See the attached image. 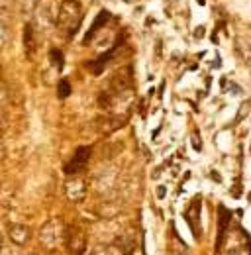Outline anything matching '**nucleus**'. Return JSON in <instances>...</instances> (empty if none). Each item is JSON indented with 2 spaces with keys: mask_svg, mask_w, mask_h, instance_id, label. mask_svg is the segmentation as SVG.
I'll use <instances>...</instances> for the list:
<instances>
[{
  "mask_svg": "<svg viewBox=\"0 0 251 255\" xmlns=\"http://www.w3.org/2000/svg\"><path fill=\"white\" fill-rule=\"evenodd\" d=\"M81 20H83V10L79 0H63L57 14V28L67 37H73L81 26Z\"/></svg>",
  "mask_w": 251,
  "mask_h": 255,
  "instance_id": "1",
  "label": "nucleus"
},
{
  "mask_svg": "<svg viewBox=\"0 0 251 255\" xmlns=\"http://www.w3.org/2000/svg\"><path fill=\"white\" fill-rule=\"evenodd\" d=\"M63 242H65V226L59 220L53 218L43 224V228L39 230V244L45 250H55Z\"/></svg>",
  "mask_w": 251,
  "mask_h": 255,
  "instance_id": "2",
  "label": "nucleus"
},
{
  "mask_svg": "<svg viewBox=\"0 0 251 255\" xmlns=\"http://www.w3.org/2000/svg\"><path fill=\"white\" fill-rule=\"evenodd\" d=\"M65 246H67L69 254L73 255L85 254V250H87V234H85V230L79 224L65 228Z\"/></svg>",
  "mask_w": 251,
  "mask_h": 255,
  "instance_id": "3",
  "label": "nucleus"
},
{
  "mask_svg": "<svg viewBox=\"0 0 251 255\" xmlns=\"http://www.w3.org/2000/svg\"><path fill=\"white\" fill-rule=\"evenodd\" d=\"M87 191H89V185L87 181L77 173V175H71V179L67 181L65 185V192H67V198L71 202H83L85 196H87Z\"/></svg>",
  "mask_w": 251,
  "mask_h": 255,
  "instance_id": "4",
  "label": "nucleus"
},
{
  "mask_svg": "<svg viewBox=\"0 0 251 255\" xmlns=\"http://www.w3.org/2000/svg\"><path fill=\"white\" fill-rule=\"evenodd\" d=\"M89 157H91V147H79V149L75 151L71 163L65 167V173H67V175H77V173L85 171Z\"/></svg>",
  "mask_w": 251,
  "mask_h": 255,
  "instance_id": "5",
  "label": "nucleus"
},
{
  "mask_svg": "<svg viewBox=\"0 0 251 255\" xmlns=\"http://www.w3.org/2000/svg\"><path fill=\"white\" fill-rule=\"evenodd\" d=\"M129 85H131V69H129V67L120 69V71L112 77V81H110V87H112V93H114V95H120V93L127 91Z\"/></svg>",
  "mask_w": 251,
  "mask_h": 255,
  "instance_id": "6",
  "label": "nucleus"
},
{
  "mask_svg": "<svg viewBox=\"0 0 251 255\" xmlns=\"http://www.w3.org/2000/svg\"><path fill=\"white\" fill-rule=\"evenodd\" d=\"M8 238L16 244V246H24L30 240V228L24 224H10L8 226Z\"/></svg>",
  "mask_w": 251,
  "mask_h": 255,
  "instance_id": "7",
  "label": "nucleus"
},
{
  "mask_svg": "<svg viewBox=\"0 0 251 255\" xmlns=\"http://www.w3.org/2000/svg\"><path fill=\"white\" fill-rule=\"evenodd\" d=\"M234 49H236L238 59H240L244 65L251 67V45H250V41H248V39H244V37H236Z\"/></svg>",
  "mask_w": 251,
  "mask_h": 255,
  "instance_id": "8",
  "label": "nucleus"
},
{
  "mask_svg": "<svg viewBox=\"0 0 251 255\" xmlns=\"http://www.w3.org/2000/svg\"><path fill=\"white\" fill-rule=\"evenodd\" d=\"M108 18H110V14L106 12V10H102V12H98V16L94 18L93 26H91V30L87 32L85 35V43H89V41H93V37L96 35V32L102 28V26H106V22H108Z\"/></svg>",
  "mask_w": 251,
  "mask_h": 255,
  "instance_id": "9",
  "label": "nucleus"
},
{
  "mask_svg": "<svg viewBox=\"0 0 251 255\" xmlns=\"http://www.w3.org/2000/svg\"><path fill=\"white\" fill-rule=\"evenodd\" d=\"M35 47H37V39H35L33 26H31V24H26V26H24V49H26V55H28V57L33 55Z\"/></svg>",
  "mask_w": 251,
  "mask_h": 255,
  "instance_id": "10",
  "label": "nucleus"
},
{
  "mask_svg": "<svg viewBox=\"0 0 251 255\" xmlns=\"http://www.w3.org/2000/svg\"><path fill=\"white\" fill-rule=\"evenodd\" d=\"M57 95H59V98H67V96L71 95V83H69L67 79H61V81H59V85H57Z\"/></svg>",
  "mask_w": 251,
  "mask_h": 255,
  "instance_id": "11",
  "label": "nucleus"
},
{
  "mask_svg": "<svg viewBox=\"0 0 251 255\" xmlns=\"http://www.w3.org/2000/svg\"><path fill=\"white\" fill-rule=\"evenodd\" d=\"M49 57H51L53 65H57V69H61V67H63V53L59 51V49H51Z\"/></svg>",
  "mask_w": 251,
  "mask_h": 255,
  "instance_id": "12",
  "label": "nucleus"
},
{
  "mask_svg": "<svg viewBox=\"0 0 251 255\" xmlns=\"http://www.w3.org/2000/svg\"><path fill=\"white\" fill-rule=\"evenodd\" d=\"M6 129V114H4V110L0 108V133Z\"/></svg>",
  "mask_w": 251,
  "mask_h": 255,
  "instance_id": "13",
  "label": "nucleus"
},
{
  "mask_svg": "<svg viewBox=\"0 0 251 255\" xmlns=\"http://www.w3.org/2000/svg\"><path fill=\"white\" fill-rule=\"evenodd\" d=\"M4 157H6V145H4L2 139H0V163L4 161Z\"/></svg>",
  "mask_w": 251,
  "mask_h": 255,
  "instance_id": "14",
  "label": "nucleus"
},
{
  "mask_svg": "<svg viewBox=\"0 0 251 255\" xmlns=\"http://www.w3.org/2000/svg\"><path fill=\"white\" fill-rule=\"evenodd\" d=\"M10 4H12V0H0V8H2V10H8Z\"/></svg>",
  "mask_w": 251,
  "mask_h": 255,
  "instance_id": "15",
  "label": "nucleus"
},
{
  "mask_svg": "<svg viewBox=\"0 0 251 255\" xmlns=\"http://www.w3.org/2000/svg\"><path fill=\"white\" fill-rule=\"evenodd\" d=\"M0 254H2V246H0Z\"/></svg>",
  "mask_w": 251,
  "mask_h": 255,
  "instance_id": "16",
  "label": "nucleus"
}]
</instances>
